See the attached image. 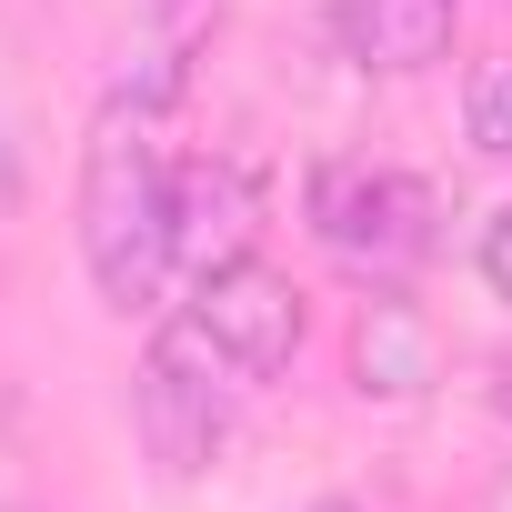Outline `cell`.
Listing matches in <instances>:
<instances>
[{"label":"cell","instance_id":"cell-1","mask_svg":"<svg viewBox=\"0 0 512 512\" xmlns=\"http://www.w3.org/2000/svg\"><path fill=\"white\" fill-rule=\"evenodd\" d=\"M171 91L181 71H141L101 101L81 151V262L111 312H151L181 272V151H171Z\"/></svg>","mask_w":512,"mask_h":512},{"label":"cell","instance_id":"cell-2","mask_svg":"<svg viewBox=\"0 0 512 512\" xmlns=\"http://www.w3.org/2000/svg\"><path fill=\"white\" fill-rule=\"evenodd\" d=\"M302 221L312 241L332 251V262L372 292H402L422 262H432V241H442V201L422 171H392V161H322L312 191H302Z\"/></svg>","mask_w":512,"mask_h":512},{"label":"cell","instance_id":"cell-3","mask_svg":"<svg viewBox=\"0 0 512 512\" xmlns=\"http://www.w3.org/2000/svg\"><path fill=\"white\" fill-rule=\"evenodd\" d=\"M231 372H221V352L171 312L161 332H151V352H141V372H131V422H141V452H151V472L161 482H201L221 452H231Z\"/></svg>","mask_w":512,"mask_h":512},{"label":"cell","instance_id":"cell-4","mask_svg":"<svg viewBox=\"0 0 512 512\" xmlns=\"http://www.w3.org/2000/svg\"><path fill=\"white\" fill-rule=\"evenodd\" d=\"M181 322L221 352V372H231L241 392L272 382V372H292V352H302V332H312L302 282H292L282 262H262V251H241V262H221V272H191Z\"/></svg>","mask_w":512,"mask_h":512},{"label":"cell","instance_id":"cell-5","mask_svg":"<svg viewBox=\"0 0 512 512\" xmlns=\"http://www.w3.org/2000/svg\"><path fill=\"white\" fill-rule=\"evenodd\" d=\"M462 0H332V41L362 71H432L452 51Z\"/></svg>","mask_w":512,"mask_h":512},{"label":"cell","instance_id":"cell-6","mask_svg":"<svg viewBox=\"0 0 512 512\" xmlns=\"http://www.w3.org/2000/svg\"><path fill=\"white\" fill-rule=\"evenodd\" d=\"M251 181L231 161H181V272H221L251 251Z\"/></svg>","mask_w":512,"mask_h":512},{"label":"cell","instance_id":"cell-7","mask_svg":"<svg viewBox=\"0 0 512 512\" xmlns=\"http://www.w3.org/2000/svg\"><path fill=\"white\" fill-rule=\"evenodd\" d=\"M352 372H362V392H382V402H412V392L432 382V332H422V312H412L402 292H372V302H362Z\"/></svg>","mask_w":512,"mask_h":512},{"label":"cell","instance_id":"cell-8","mask_svg":"<svg viewBox=\"0 0 512 512\" xmlns=\"http://www.w3.org/2000/svg\"><path fill=\"white\" fill-rule=\"evenodd\" d=\"M472 141L492 161H512V61H482L472 71Z\"/></svg>","mask_w":512,"mask_h":512},{"label":"cell","instance_id":"cell-9","mask_svg":"<svg viewBox=\"0 0 512 512\" xmlns=\"http://www.w3.org/2000/svg\"><path fill=\"white\" fill-rule=\"evenodd\" d=\"M472 262H482V292H492V302H512V201L482 221V251H472Z\"/></svg>","mask_w":512,"mask_h":512},{"label":"cell","instance_id":"cell-10","mask_svg":"<svg viewBox=\"0 0 512 512\" xmlns=\"http://www.w3.org/2000/svg\"><path fill=\"white\" fill-rule=\"evenodd\" d=\"M312 512H362V502H342V492H322V502H312Z\"/></svg>","mask_w":512,"mask_h":512},{"label":"cell","instance_id":"cell-11","mask_svg":"<svg viewBox=\"0 0 512 512\" xmlns=\"http://www.w3.org/2000/svg\"><path fill=\"white\" fill-rule=\"evenodd\" d=\"M0 201H11V151H0Z\"/></svg>","mask_w":512,"mask_h":512},{"label":"cell","instance_id":"cell-12","mask_svg":"<svg viewBox=\"0 0 512 512\" xmlns=\"http://www.w3.org/2000/svg\"><path fill=\"white\" fill-rule=\"evenodd\" d=\"M151 11H181V0H151Z\"/></svg>","mask_w":512,"mask_h":512},{"label":"cell","instance_id":"cell-13","mask_svg":"<svg viewBox=\"0 0 512 512\" xmlns=\"http://www.w3.org/2000/svg\"><path fill=\"white\" fill-rule=\"evenodd\" d=\"M0 512H11V502H0Z\"/></svg>","mask_w":512,"mask_h":512}]
</instances>
